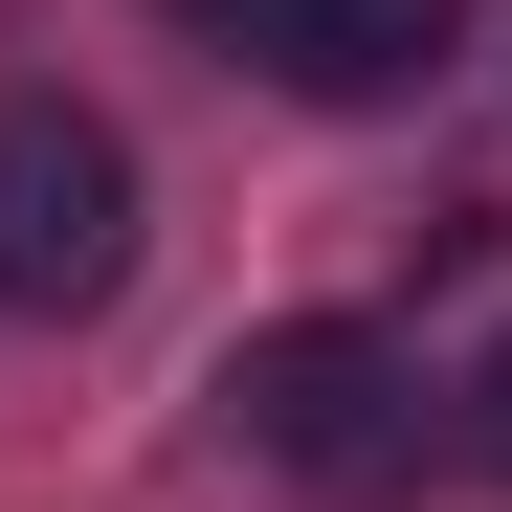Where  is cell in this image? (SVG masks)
Wrapping results in <instances>:
<instances>
[{"label":"cell","instance_id":"obj_1","mask_svg":"<svg viewBox=\"0 0 512 512\" xmlns=\"http://www.w3.org/2000/svg\"><path fill=\"white\" fill-rule=\"evenodd\" d=\"M223 401H245V446H268L312 512H379V490H423V446H446V379H423L401 334H357V312L245 334V357H223Z\"/></svg>","mask_w":512,"mask_h":512},{"label":"cell","instance_id":"obj_2","mask_svg":"<svg viewBox=\"0 0 512 512\" xmlns=\"http://www.w3.org/2000/svg\"><path fill=\"white\" fill-rule=\"evenodd\" d=\"M112 268H134V134L0 90V312H112Z\"/></svg>","mask_w":512,"mask_h":512},{"label":"cell","instance_id":"obj_3","mask_svg":"<svg viewBox=\"0 0 512 512\" xmlns=\"http://www.w3.org/2000/svg\"><path fill=\"white\" fill-rule=\"evenodd\" d=\"M179 23H223L268 90H312V112H401L423 67L468 45V0H179Z\"/></svg>","mask_w":512,"mask_h":512},{"label":"cell","instance_id":"obj_4","mask_svg":"<svg viewBox=\"0 0 512 512\" xmlns=\"http://www.w3.org/2000/svg\"><path fill=\"white\" fill-rule=\"evenodd\" d=\"M446 446H468V468H490V490H512V334H490V357H468V379H446Z\"/></svg>","mask_w":512,"mask_h":512}]
</instances>
